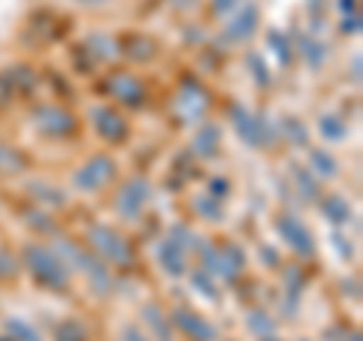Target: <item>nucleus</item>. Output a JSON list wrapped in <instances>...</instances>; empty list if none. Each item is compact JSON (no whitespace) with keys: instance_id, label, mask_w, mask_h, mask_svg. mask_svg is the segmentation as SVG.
<instances>
[{"instance_id":"nucleus-15","label":"nucleus","mask_w":363,"mask_h":341,"mask_svg":"<svg viewBox=\"0 0 363 341\" xmlns=\"http://www.w3.org/2000/svg\"><path fill=\"white\" fill-rule=\"evenodd\" d=\"M257 21H260V9H257L255 4L240 6V9H236V13L230 16V21H227V28H224V40H230V42L248 40V37L255 33Z\"/></svg>"},{"instance_id":"nucleus-35","label":"nucleus","mask_w":363,"mask_h":341,"mask_svg":"<svg viewBox=\"0 0 363 341\" xmlns=\"http://www.w3.org/2000/svg\"><path fill=\"white\" fill-rule=\"evenodd\" d=\"M227 193H230V185H227L224 178H212V181H209V197H215V200H224Z\"/></svg>"},{"instance_id":"nucleus-20","label":"nucleus","mask_w":363,"mask_h":341,"mask_svg":"<svg viewBox=\"0 0 363 341\" xmlns=\"http://www.w3.org/2000/svg\"><path fill=\"white\" fill-rule=\"evenodd\" d=\"M309 169H312L318 178H333V175L339 173V163H336L324 149H312V154H309Z\"/></svg>"},{"instance_id":"nucleus-39","label":"nucleus","mask_w":363,"mask_h":341,"mask_svg":"<svg viewBox=\"0 0 363 341\" xmlns=\"http://www.w3.org/2000/svg\"><path fill=\"white\" fill-rule=\"evenodd\" d=\"M360 64L363 61H360V54H357V58H354V79H357V82H360Z\"/></svg>"},{"instance_id":"nucleus-38","label":"nucleus","mask_w":363,"mask_h":341,"mask_svg":"<svg viewBox=\"0 0 363 341\" xmlns=\"http://www.w3.org/2000/svg\"><path fill=\"white\" fill-rule=\"evenodd\" d=\"M121 341H149V338H145V335L140 333V329H124Z\"/></svg>"},{"instance_id":"nucleus-33","label":"nucleus","mask_w":363,"mask_h":341,"mask_svg":"<svg viewBox=\"0 0 363 341\" xmlns=\"http://www.w3.org/2000/svg\"><path fill=\"white\" fill-rule=\"evenodd\" d=\"M248 326L255 329V333H264L269 335V329H272V320L264 314V311H252V317H248Z\"/></svg>"},{"instance_id":"nucleus-12","label":"nucleus","mask_w":363,"mask_h":341,"mask_svg":"<svg viewBox=\"0 0 363 341\" xmlns=\"http://www.w3.org/2000/svg\"><path fill=\"white\" fill-rule=\"evenodd\" d=\"M176 106H179V115L185 118V121H197L203 112L209 109V91L200 88L197 79H185L182 88H179Z\"/></svg>"},{"instance_id":"nucleus-8","label":"nucleus","mask_w":363,"mask_h":341,"mask_svg":"<svg viewBox=\"0 0 363 341\" xmlns=\"http://www.w3.org/2000/svg\"><path fill=\"white\" fill-rule=\"evenodd\" d=\"M149 200H152V185L149 181L145 178H130L118 193L116 209H118V214L124 221H136L143 214V209L149 206Z\"/></svg>"},{"instance_id":"nucleus-32","label":"nucleus","mask_w":363,"mask_h":341,"mask_svg":"<svg viewBox=\"0 0 363 341\" xmlns=\"http://www.w3.org/2000/svg\"><path fill=\"white\" fill-rule=\"evenodd\" d=\"M16 272H18V263H16V257L9 254V251H0V281L13 278Z\"/></svg>"},{"instance_id":"nucleus-19","label":"nucleus","mask_w":363,"mask_h":341,"mask_svg":"<svg viewBox=\"0 0 363 341\" xmlns=\"http://www.w3.org/2000/svg\"><path fill=\"white\" fill-rule=\"evenodd\" d=\"M218 142H221V130L215 127V124H206V127L197 133V139H194V151L200 157H215L218 154Z\"/></svg>"},{"instance_id":"nucleus-27","label":"nucleus","mask_w":363,"mask_h":341,"mask_svg":"<svg viewBox=\"0 0 363 341\" xmlns=\"http://www.w3.org/2000/svg\"><path fill=\"white\" fill-rule=\"evenodd\" d=\"M6 329H9V335H13V341H43L37 329L25 320H6Z\"/></svg>"},{"instance_id":"nucleus-21","label":"nucleus","mask_w":363,"mask_h":341,"mask_svg":"<svg viewBox=\"0 0 363 341\" xmlns=\"http://www.w3.org/2000/svg\"><path fill=\"white\" fill-rule=\"evenodd\" d=\"M128 45L130 49H124V54L128 58H133V61H152L155 58V52H157V45H155V40H149V37H128Z\"/></svg>"},{"instance_id":"nucleus-14","label":"nucleus","mask_w":363,"mask_h":341,"mask_svg":"<svg viewBox=\"0 0 363 341\" xmlns=\"http://www.w3.org/2000/svg\"><path fill=\"white\" fill-rule=\"evenodd\" d=\"M157 263H161V269L167 272V275H185L188 272V248L179 242L176 236H169L164 238L161 245H157Z\"/></svg>"},{"instance_id":"nucleus-16","label":"nucleus","mask_w":363,"mask_h":341,"mask_svg":"<svg viewBox=\"0 0 363 341\" xmlns=\"http://www.w3.org/2000/svg\"><path fill=\"white\" fill-rule=\"evenodd\" d=\"M28 154L16 149V145H6V142H0V173H6V175H13V173H25L28 169Z\"/></svg>"},{"instance_id":"nucleus-24","label":"nucleus","mask_w":363,"mask_h":341,"mask_svg":"<svg viewBox=\"0 0 363 341\" xmlns=\"http://www.w3.org/2000/svg\"><path fill=\"white\" fill-rule=\"evenodd\" d=\"M318 127H321V136H324L327 142H339V139H345V133H348L345 121H342V118H336V115H324Z\"/></svg>"},{"instance_id":"nucleus-6","label":"nucleus","mask_w":363,"mask_h":341,"mask_svg":"<svg viewBox=\"0 0 363 341\" xmlns=\"http://www.w3.org/2000/svg\"><path fill=\"white\" fill-rule=\"evenodd\" d=\"M30 121L43 136H52V139H67L76 133V115L61 106H37L30 112Z\"/></svg>"},{"instance_id":"nucleus-40","label":"nucleus","mask_w":363,"mask_h":341,"mask_svg":"<svg viewBox=\"0 0 363 341\" xmlns=\"http://www.w3.org/2000/svg\"><path fill=\"white\" fill-rule=\"evenodd\" d=\"M79 4H104V0H79Z\"/></svg>"},{"instance_id":"nucleus-29","label":"nucleus","mask_w":363,"mask_h":341,"mask_svg":"<svg viewBox=\"0 0 363 341\" xmlns=\"http://www.w3.org/2000/svg\"><path fill=\"white\" fill-rule=\"evenodd\" d=\"M300 52L306 54V58H309V64L312 67H321V61L327 58V49H324V45L321 42H315V40H300Z\"/></svg>"},{"instance_id":"nucleus-7","label":"nucleus","mask_w":363,"mask_h":341,"mask_svg":"<svg viewBox=\"0 0 363 341\" xmlns=\"http://www.w3.org/2000/svg\"><path fill=\"white\" fill-rule=\"evenodd\" d=\"M112 175H116V161L106 154H94L91 161H85L82 166L76 169V175H73V185L79 190H85V193H94L100 187H106Z\"/></svg>"},{"instance_id":"nucleus-5","label":"nucleus","mask_w":363,"mask_h":341,"mask_svg":"<svg viewBox=\"0 0 363 341\" xmlns=\"http://www.w3.org/2000/svg\"><path fill=\"white\" fill-rule=\"evenodd\" d=\"M230 118H233V130L240 133V139L248 142L252 149H269L272 139H276V127L264 115L248 112L245 106H233Z\"/></svg>"},{"instance_id":"nucleus-10","label":"nucleus","mask_w":363,"mask_h":341,"mask_svg":"<svg viewBox=\"0 0 363 341\" xmlns=\"http://www.w3.org/2000/svg\"><path fill=\"white\" fill-rule=\"evenodd\" d=\"M169 323H173V329H179L185 338L191 341H215L218 338V329H215L206 317H200L197 311L191 308H176L173 314H169Z\"/></svg>"},{"instance_id":"nucleus-3","label":"nucleus","mask_w":363,"mask_h":341,"mask_svg":"<svg viewBox=\"0 0 363 341\" xmlns=\"http://www.w3.org/2000/svg\"><path fill=\"white\" fill-rule=\"evenodd\" d=\"M88 245L104 263L128 269L133 263V248L118 230H112L109 224H91L88 226Z\"/></svg>"},{"instance_id":"nucleus-17","label":"nucleus","mask_w":363,"mask_h":341,"mask_svg":"<svg viewBox=\"0 0 363 341\" xmlns=\"http://www.w3.org/2000/svg\"><path fill=\"white\" fill-rule=\"evenodd\" d=\"M143 317H145V323H149L152 329H155V335L161 338V341H173V323H169V317L157 308V305H145L143 308Z\"/></svg>"},{"instance_id":"nucleus-36","label":"nucleus","mask_w":363,"mask_h":341,"mask_svg":"<svg viewBox=\"0 0 363 341\" xmlns=\"http://www.w3.org/2000/svg\"><path fill=\"white\" fill-rule=\"evenodd\" d=\"M236 6H240V0H212V13L215 16H227Z\"/></svg>"},{"instance_id":"nucleus-26","label":"nucleus","mask_w":363,"mask_h":341,"mask_svg":"<svg viewBox=\"0 0 363 341\" xmlns=\"http://www.w3.org/2000/svg\"><path fill=\"white\" fill-rule=\"evenodd\" d=\"M194 209H197V214L200 218H206V221H221V200H215V197H197L194 200Z\"/></svg>"},{"instance_id":"nucleus-31","label":"nucleus","mask_w":363,"mask_h":341,"mask_svg":"<svg viewBox=\"0 0 363 341\" xmlns=\"http://www.w3.org/2000/svg\"><path fill=\"white\" fill-rule=\"evenodd\" d=\"M194 287H197L200 296H209L212 302L218 299V293H215V284H212V278H209L203 269H200V272H194Z\"/></svg>"},{"instance_id":"nucleus-37","label":"nucleus","mask_w":363,"mask_h":341,"mask_svg":"<svg viewBox=\"0 0 363 341\" xmlns=\"http://www.w3.org/2000/svg\"><path fill=\"white\" fill-rule=\"evenodd\" d=\"M342 30H345V33H357V30H360V16H357V13H351V16L345 18Z\"/></svg>"},{"instance_id":"nucleus-42","label":"nucleus","mask_w":363,"mask_h":341,"mask_svg":"<svg viewBox=\"0 0 363 341\" xmlns=\"http://www.w3.org/2000/svg\"><path fill=\"white\" fill-rule=\"evenodd\" d=\"M348 341H360V335H351V338H348Z\"/></svg>"},{"instance_id":"nucleus-13","label":"nucleus","mask_w":363,"mask_h":341,"mask_svg":"<svg viewBox=\"0 0 363 341\" xmlns=\"http://www.w3.org/2000/svg\"><path fill=\"white\" fill-rule=\"evenodd\" d=\"M91 121H94V130L100 133V139H106L109 145L128 139V121L121 118V112L109 106H97L91 112Z\"/></svg>"},{"instance_id":"nucleus-41","label":"nucleus","mask_w":363,"mask_h":341,"mask_svg":"<svg viewBox=\"0 0 363 341\" xmlns=\"http://www.w3.org/2000/svg\"><path fill=\"white\" fill-rule=\"evenodd\" d=\"M264 341H279V338H272V335H264Z\"/></svg>"},{"instance_id":"nucleus-34","label":"nucleus","mask_w":363,"mask_h":341,"mask_svg":"<svg viewBox=\"0 0 363 341\" xmlns=\"http://www.w3.org/2000/svg\"><path fill=\"white\" fill-rule=\"evenodd\" d=\"M248 67L255 70V76H257L260 85H269V76H267V70H264V61H260L257 54H248Z\"/></svg>"},{"instance_id":"nucleus-4","label":"nucleus","mask_w":363,"mask_h":341,"mask_svg":"<svg viewBox=\"0 0 363 341\" xmlns=\"http://www.w3.org/2000/svg\"><path fill=\"white\" fill-rule=\"evenodd\" d=\"M200 260H203V272L221 275L227 281H236L245 269V254L240 245L227 242V245H200Z\"/></svg>"},{"instance_id":"nucleus-1","label":"nucleus","mask_w":363,"mask_h":341,"mask_svg":"<svg viewBox=\"0 0 363 341\" xmlns=\"http://www.w3.org/2000/svg\"><path fill=\"white\" fill-rule=\"evenodd\" d=\"M25 266L33 275V281L43 284L49 290H67L70 287V269L64 266V260L52 251V248H43V245H28L25 251Z\"/></svg>"},{"instance_id":"nucleus-28","label":"nucleus","mask_w":363,"mask_h":341,"mask_svg":"<svg viewBox=\"0 0 363 341\" xmlns=\"http://www.w3.org/2000/svg\"><path fill=\"white\" fill-rule=\"evenodd\" d=\"M281 130H285L288 139L294 145H300V149H303V145H309V133H306V127H303L297 118H285V121H281Z\"/></svg>"},{"instance_id":"nucleus-30","label":"nucleus","mask_w":363,"mask_h":341,"mask_svg":"<svg viewBox=\"0 0 363 341\" xmlns=\"http://www.w3.org/2000/svg\"><path fill=\"white\" fill-rule=\"evenodd\" d=\"M269 45H272V52H276L279 64L288 67V64H291V45H288V40L281 37L279 30H269Z\"/></svg>"},{"instance_id":"nucleus-11","label":"nucleus","mask_w":363,"mask_h":341,"mask_svg":"<svg viewBox=\"0 0 363 341\" xmlns=\"http://www.w3.org/2000/svg\"><path fill=\"white\" fill-rule=\"evenodd\" d=\"M276 233L285 238L291 251H297V254H303V257H312V254H315V238H312V233L306 230L303 221H300V218H294V214H288V212H285V214H279Z\"/></svg>"},{"instance_id":"nucleus-23","label":"nucleus","mask_w":363,"mask_h":341,"mask_svg":"<svg viewBox=\"0 0 363 341\" xmlns=\"http://www.w3.org/2000/svg\"><path fill=\"white\" fill-rule=\"evenodd\" d=\"M30 197L40 200V202H49V206H64V202H67L64 193L58 187L45 185V181H33V185H30Z\"/></svg>"},{"instance_id":"nucleus-2","label":"nucleus","mask_w":363,"mask_h":341,"mask_svg":"<svg viewBox=\"0 0 363 341\" xmlns=\"http://www.w3.org/2000/svg\"><path fill=\"white\" fill-rule=\"evenodd\" d=\"M52 251H55V254H58V257L64 260V266H67V269H79V272H82V275H88L91 287H94L97 293H106V290L112 287L109 266H106V263H104V260H100V257L88 254L82 245L70 242V238H58V245H55Z\"/></svg>"},{"instance_id":"nucleus-43","label":"nucleus","mask_w":363,"mask_h":341,"mask_svg":"<svg viewBox=\"0 0 363 341\" xmlns=\"http://www.w3.org/2000/svg\"><path fill=\"white\" fill-rule=\"evenodd\" d=\"M0 341H13V338H0Z\"/></svg>"},{"instance_id":"nucleus-9","label":"nucleus","mask_w":363,"mask_h":341,"mask_svg":"<svg viewBox=\"0 0 363 341\" xmlns=\"http://www.w3.org/2000/svg\"><path fill=\"white\" fill-rule=\"evenodd\" d=\"M109 91V97H116L121 106H130V109H140L145 103V85L136 79L133 73H112L106 79V85Z\"/></svg>"},{"instance_id":"nucleus-18","label":"nucleus","mask_w":363,"mask_h":341,"mask_svg":"<svg viewBox=\"0 0 363 341\" xmlns=\"http://www.w3.org/2000/svg\"><path fill=\"white\" fill-rule=\"evenodd\" d=\"M321 212L327 214V221H333V224L351 221V206H348L345 197H339V193H330L327 200H321Z\"/></svg>"},{"instance_id":"nucleus-25","label":"nucleus","mask_w":363,"mask_h":341,"mask_svg":"<svg viewBox=\"0 0 363 341\" xmlns=\"http://www.w3.org/2000/svg\"><path fill=\"white\" fill-rule=\"evenodd\" d=\"M55 341H88V329L76 320H64L55 329Z\"/></svg>"},{"instance_id":"nucleus-22","label":"nucleus","mask_w":363,"mask_h":341,"mask_svg":"<svg viewBox=\"0 0 363 341\" xmlns=\"http://www.w3.org/2000/svg\"><path fill=\"white\" fill-rule=\"evenodd\" d=\"M291 175H294V181H297L300 197H306V200H318V178L309 173V169L291 166Z\"/></svg>"}]
</instances>
